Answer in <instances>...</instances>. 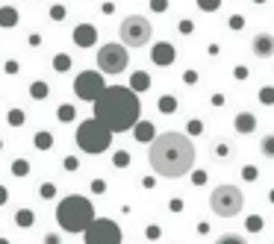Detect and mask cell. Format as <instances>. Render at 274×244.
<instances>
[{
  "instance_id": "cell-1",
  "label": "cell",
  "mask_w": 274,
  "mask_h": 244,
  "mask_svg": "<svg viewBox=\"0 0 274 244\" xmlns=\"http://www.w3.org/2000/svg\"><path fill=\"white\" fill-rule=\"evenodd\" d=\"M148 159H151V168L156 177L180 180V177L195 171L198 150L186 132H159V135H153Z\"/></svg>"
},
{
  "instance_id": "cell-2",
  "label": "cell",
  "mask_w": 274,
  "mask_h": 244,
  "mask_svg": "<svg viewBox=\"0 0 274 244\" xmlns=\"http://www.w3.org/2000/svg\"><path fill=\"white\" fill-rule=\"evenodd\" d=\"M91 106H94V121H100L112 135L133 129V123L142 118L139 94L124 89V86H106L91 100Z\"/></svg>"
},
{
  "instance_id": "cell-3",
  "label": "cell",
  "mask_w": 274,
  "mask_h": 244,
  "mask_svg": "<svg viewBox=\"0 0 274 244\" xmlns=\"http://www.w3.org/2000/svg\"><path fill=\"white\" fill-rule=\"evenodd\" d=\"M56 221L65 233H83L94 221V206H91L89 197H80V194H68L62 197L59 206H56Z\"/></svg>"
},
{
  "instance_id": "cell-4",
  "label": "cell",
  "mask_w": 274,
  "mask_h": 244,
  "mask_svg": "<svg viewBox=\"0 0 274 244\" xmlns=\"http://www.w3.org/2000/svg\"><path fill=\"white\" fill-rule=\"evenodd\" d=\"M77 147L83 153H91V156H97V153L109 150V144H112V132L103 126L100 121H94V118H89V121H83L80 126H77Z\"/></svg>"
},
{
  "instance_id": "cell-5",
  "label": "cell",
  "mask_w": 274,
  "mask_h": 244,
  "mask_svg": "<svg viewBox=\"0 0 274 244\" xmlns=\"http://www.w3.org/2000/svg\"><path fill=\"white\" fill-rule=\"evenodd\" d=\"M210 209L218 218H236L245 209V194L236 185H218L210 194Z\"/></svg>"
},
{
  "instance_id": "cell-6",
  "label": "cell",
  "mask_w": 274,
  "mask_h": 244,
  "mask_svg": "<svg viewBox=\"0 0 274 244\" xmlns=\"http://www.w3.org/2000/svg\"><path fill=\"white\" fill-rule=\"evenodd\" d=\"M118 35L124 47H145L153 38V27L145 15H127L118 27Z\"/></svg>"
},
{
  "instance_id": "cell-7",
  "label": "cell",
  "mask_w": 274,
  "mask_h": 244,
  "mask_svg": "<svg viewBox=\"0 0 274 244\" xmlns=\"http://www.w3.org/2000/svg\"><path fill=\"white\" fill-rule=\"evenodd\" d=\"M127 65H130V50L124 47L121 41H109V44H103L97 50V68H100V74L115 77V74L127 71Z\"/></svg>"
},
{
  "instance_id": "cell-8",
  "label": "cell",
  "mask_w": 274,
  "mask_h": 244,
  "mask_svg": "<svg viewBox=\"0 0 274 244\" xmlns=\"http://www.w3.org/2000/svg\"><path fill=\"white\" fill-rule=\"evenodd\" d=\"M86 244H121V227L109 218H94L83 230Z\"/></svg>"
},
{
  "instance_id": "cell-9",
  "label": "cell",
  "mask_w": 274,
  "mask_h": 244,
  "mask_svg": "<svg viewBox=\"0 0 274 244\" xmlns=\"http://www.w3.org/2000/svg\"><path fill=\"white\" fill-rule=\"evenodd\" d=\"M103 89H106V83H103V74L100 71H83L77 77V83H74V94L80 100H86V103H91Z\"/></svg>"
},
{
  "instance_id": "cell-10",
  "label": "cell",
  "mask_w": 274,
  "mask_h": 244,
  "mask_svg": "<svg viewBox=\"0 0 274 244\" xmlns=\"http://www.w3.org/2000/svg\"><path fill=\"white\" fill-rule=\"evenodd\" d=\"M251 53L257 59H272L274 56V35L272 32H257L251 41Z\"/></svg>"
},
{
  "instance_id": "cell-11",
  "label": "cell",
  "mask_w": 274,
  "mask_h": 244,
  "mask_svg": "<svg viewBox=\"0 0 274 244\" xmlns=\"http://www.w3.org/2000/svg\"><path fill=\"white\" fill-rule=\"evenodd\" d=\"M151 59L153 65H171V62L177 59V50H174V44H168V41H159V44H153L151 47Z\"/></svg>"
},
{
  "instance_id": "cell-12",
  "label": "cell",
  "mask_w": 274,
  "mask_h": 244,
  "mask_svg": "<svg viewBox=\"0 0 274 244\" xmlns=\"http://www.w3.org/2000/svg\"><path fill=\"white\" fill-rule=\"evenodd\" d=\"M94 41H97V30H94L91 24H77V30H74V44H77V47H94Z\"/></svg>"
},
{
  "instance_id": "cell-13",
  "label": "cell",
  "mask_w": 274,
  "mask_h": 244,
  "mask_svg": "<svg viewBox=\"0 0 274 244\" xmlns=\"http://www.w3.org/2000/svg\"><path fill=\"white\" fill-rule=\"evenodd\" d=\"M133 135H136V141H139V144H151L153 135H156V129H153L151 121H142V118H139V121L133 123Z\"/></svg>"
},
{
  "instance_id": "cell-14",
  "label": "cell",
  "mask_w": 274,
  "mask_h": 244,
  "mask_svg": "<svg viewBox=\"0 0 274 244\" xmlns=\"http://www.w3.org/2000/svg\"><path fill=\"white\" fill-rule=\"evenodd\" d=\"M233 129H236V132H242V135L254 132V129H257V118H254V112H239V115L233 118Z\"/></svg>"
},
{
  "instance_id": "cell-15",
  "label": "cell",
  "mask_w": 274,
  "mask_h": 244,
  "mask_svg": "<svg viewBox=\"0 0 274 244\" xmlns=\"http://www.w3.org/2000/svg\"><path fill=\"white\" fill-rule=\"evenodd\" d=\"M18 9L15 6H0V27L3 30H12V27H18Z\"/></svg>"
},
{
  "instance_id": "cell-16",
  "label": "cell",
  "mask_w": 274,
  "mask_h": 244,
  "mask_svg": "<svg viewBox=\"0 0 274 244\" xmlns=\"http://www.w3.org/2000/svg\"><path fill=\"white\" fill-rule=\"evenodd\" d=\"M127 89H130V92H136V94H139V92H148V89H151V77H148L145 71H136Z\"/></svg>"
},
{
  "instance_id": "cell-17",
  "label": "cell",
  "mask_w": 274,
  "mask_h": 244,
  "mask_svg": "<svg viewBox=\"0 0 274 244\" xmlns=\"http://www.w3.org/2000/svg\"><path fill=\"white\" fill-rule=\"evenodd\" d=\"M159 112H162V115L177 112V97H174V94H162V97H159Z\"/></svg>"
},
{
  "instance_id": "cell-18",
  "label": "cell",
  "mask_w": 274,
  "mask_h": 244,
  "mask_svg": "<svg viewBox=\"0 0 274 244\" xmlns=\"http://www.w3.org/2000/svg\"><path fill=\"white\" fill-rule=\"evenodd\" d=\"M15 224H18V227H32V224H35V212H32V209H18Z\"/></svg>"
},
{
  "instance_id": "cell-19",
  "label": "cell",
  "mask_w": 274,
  "mask_h": 244,
  "mask_svg": "<svg viewBox=\"0 0 274 244\" xmlns=\"http://www.w3.org/2000/svg\"><path fill=\"white\" fill-rule=\"evenodd\" d=\"M35 147H38V150H50V147H53V135L44 132V129L35 132Z\"/></svg>"
},
{
  "instance_id": "cell-20",
  "label": "cell",
  "mask_w": 274,
  "mask_h": 244,
  "mask_svg": "<svg viewBox=\"0 0 274 244\" xmlns=\"http://www.w3.org/2000/svg\"><path fill=\"white\" fill-rule=\"evenodd\" d=\"M257 100H260L263 106H274V86H263V89L257 92Z\"/></svg>"
},
{
  "instance_id": "cell-21",
  "label": "cell",
  "mask_w": 274,
  "mask_h": 244,
  "mask_svg": "<svg viewBox=\"0 0 274 244\" xmlns=\"http://www.w3.org/2000/svg\"><path fill=\"white\" fill-rule=\"evenodd\" d=\"M68 68H71V56H68V53H59V56H53V71H56V74H65Z\"/></svg>"
},
{
  "instance_id": "cell-22",
  "label": "cell",
  "mask_w": 274,
  "mask_h": 244,
  "mask_svg": "<svg viewBox=\"0 0 274 244\" xmlns=\"http://www.w3.org/2000/svg\"><path fill=\"white\" fill-rule=\"evenodd\" d=\"M12 174H15V177H27V174H30V162H27V159H15V162H12Z\"/></svg>"
},
{
  "instance_id": "cell-23",
  "label": "cell",
  "mask_w": 274,
  "mask_h": 244,
  "mask_svg": "<svg viewBox=\"0 0 274 244\" xmlns=\"http://www.w3.org/2000/svg\"><path fill=\"white\" fill-rule=\"evenodd\" d=\"M260 150H263V156H269V159H274V132H269L263 141H260Z\"/></svg>"
},
{
  "instance_id": "cell-24",
  "label": "cell",
  "mask_w": 274,
  "mask_h": 244,
  "mask_svg": "<svg viewBox=\"0 0 274 244\" xmlns=\"http://www.w3.org/2000/svg\"><path fill=\"white\" fill-rule=\"evenodd\" d=\"M30 94H32V100H44V97H47V83H41V80H38V83H32Z\"/></svg>"
},
{
  "instance_id": "cell-25",
  "label": "cell",
  "mask_w": 274,
  "mask_h": 244,
  "mask_svg": "<svg viewBox=\"0 0 274 244\" xmlns=\"http://www.w3.org/2000/svg\"><path fill=\"white\" fill-rule=\"evenodd\" d=\"M74 115H77V109H74L71 103L59 106V121H62V123H71V121H74Z\"/></svg>"
},
{
  "instance_id": "cell-26",
  "label": "cell",
  "mask_w": 274,
  "mask_h": 244,
  "mask_svg": "<svg viewBox=\"0 0 274 244\" xmlns=\"http://www.w3.org/2000/svg\"><path fill=\"white\" fill-rule=\"evenodd\" d=\"M6 121H9V126H21V123H24V112H21V109H9Z\"/></svg>"
},
{
  "instance_id": "cell-27",
  "label": "cell",
  "mask_w": 274,
  "mask_h": 244,
  "mask_svg": "<svg viewBox=\"0 0 274 244\" xmlns=\"http://www.w3.org/2000/svg\"><path fill=\"white\" fill-rule=\"evenodd\" d=\"M112 165H115V168H127V165H130V153L118 150L115 156H112Z\"/></svg>"
},
{
  "instance_id": "cell-28",
  "label": "cell",
  "mask_w": 274,
  "mask_h": 244,
  "mask_svg": "<svg viewBox=\"0 0 274 244\" xmlns=\"http://www.w3.org/2000/svg\"><path fill=\"white\" fill-rule=\"evenodd\" d=\"M218 6H221V0H198L201 12H218Z\"/></svg>"
},
{
  "instance_id": "cell-29",
  "label": "cell",
  "mask_w": 274,
  "mask_h": 244,
  "mask_svg": "<svg viewBox=\"0 0 274 244\" xmlns=\"http://www.w3.org/2000/svg\"><path fill=\"white\" fill-rule=\"evenodd\" d=\"M204 132V121H198V118H192L189 126H186V135H201Z\"/></svg>"
},
{
  "instance_id": "cell-30",
  "label": "cell",
  "mask_w": 274,
  "mask_h": 244,
  "mask_svg": "<svg viewBox=\"0 0 274 244\" xmlns=\"http://www.w3.org/2000/svg\"><path fill=\"white\" fill-rule=\"evenodd\" d=\"M215 244H248V242H245L242 236H236V233H227V236H221Z\"/></svg>"
},
{
  "instance_id": "cell-31",
  "label": "cell",
  "mask_w": 274,
  "mask_h": 244,
  "mask_svg": "<svg viewBox=\"0 0 274 244\" xmlns=\"http://www.w3.org/2000/svg\"><path fill=\"white\" fill-rule=\"evenodd\" d=\"M233 77H236V80H248V77H251V68H248V65H236V68H233Z\"/></svg>"
},
{
  "instance_id": "cell-32",
  "label": "cell",
  "mask_w": 274,
  "mask_h": 244,
  "mask_svg": "<svg viewBox=\"0 0 274 244\" xmlns=\"http://www.w3.org/2000/svg\"><path fill=\"white\" fill-rule=\"evenodd\" d=\"M53 194H56V185H53V183H44V185H41V197H44V200H50Z\"/></svg>"
},
{
  "instance_id": "cell-33",
  "label": "cell",
  "mask_w": 274,
  "mask_h": 244,
  "mask_svg": "<svg viewBox=\"0 0 274 244\" xmlns=\"http://www.w3.org/2000/svg\"><path fill=\"white\" fill-rule=\"evenodd\" d=\"M245 27V15H230V30H242Z\"/></svg>"
},
{
  "instance_id": "cell-34",
  "label": "cell",
  "mask_w": 274,
  "mask_h": 244,
  "mask_svg": "<svg viewBox=\"0 0 274 244\" xmlns=\"http://www.w3.org/2000/svg\"><path fill=\"white\" fill-rule=\"evenodd\" d=\"M50 18H53V21H62V18H65V6H59V3L50 6Z\"/></svg>"
},
{
  "instance_id": "cell-35",
  "label": "cell",
  "mask_w": 274,
  "mask_h": 244,
  "mask_svg": "<svg viewBox=\"0 0 274 244\" xmlns=\"http://www.w3.org/2000/svg\"><path fill=\"white\" fill-rule=\"evenodd\" d=\"M80 168V159L77 156H65V171H77Z\"/></svg>"
},
{
  "instance_id": "cell-36",
  "label": "cell",
  "mask_w": 274,
  "mask_h": 244,
  "mask_svg": "<svg viewBox=\"0 0 274 244\" xmlns=\"http://www.w3.org/2000/svg\"><path fill=\"white\" fill-rule=\"evenodd\" d=\"M248 230H251V233L263 230V218H257V215H254V218H248Z\"/></svg>"
},
{
  "instance_id": "cell-37",
  "label": "cell",
  "mask_w": 274,
  "mask_h": 244,
  "mask_svg": "<svg viewBox=\"0 0 274 244\" xmlns=\"http://www.w3.org/2000/svg\"><path fill=\"white\" fill-rule=\"evenodd\" d=\"M151 9L153 12H165L168 9V0H151Z\"/></svg>"
},
{
  "instance_id": "cell-38",
  "label": "cell",
  "mask_w": 274,
  "mask_h": 244,
  "mask_svg": "<svg viewBox=\"0 0 274 244\" xmlns=\"http://www.w3.org/2000/svg\"><path fill=\"white\" fill-rule=\"evenodd\" d=\"M103 191H106V183L103 180H94L91 183V194H103Z\"/></svg>"
},
{
  "instance_id": "cell-39",
  "label": "cell",
  "mask_w": 274,
  "mask_h": 244,
  "mask_svg": "<svg viewBox=\"0 0 274 244\" xmlns=\"http://www.w3.org/2000/svg\"><path fill=\"white\" fill-rule=\"evenodd\" d=\"M183 83H186V86L198 83V71H186V74H183Z\"/></svg>"
},
{
  "instance_id": "cell-40",
  "label": "cell",
  "mask_w": 274,
  "mask_h": 244,
  "mask_svg": "<svg viewBox=\"0 0 274 244\" xmlns=\"http://www.w3.org/2000/svg\"><path fill=\"white\" fill-rule=\"evenodd\" d=\"M3 71H6V74H18V62H15V59L3 62Z\"/></svg>"
},
{
  "instance_id": "cell-41",
  "label": "cell",
  "mask_w": 274,
  "mask_h": 244,
  "mask_svg": "<svg viewBox=\"0 0 274 244\" xmlns=\"http://www.w3.org/2000/svg\"><path fill=\"white\" fill-rule=\"evenodd\" d=\"M242 177H245V180H257V168H251V165L242 168Z\"/></svg>"
},
{
  "instance_id": "cell-42",
  "label": "cell",
  "mask_w": 274,
  "mask_h": 244,
  "mask_svg": "<svg viewBox=\"0 0 274 244\" xmlns=\"http://www.w3.org/2000/svg\"><path fill=\"white\" fill-rule=\"evenodd\" d=\"M145 236H148L151 242H156V239H159V227H148V230H145Z\"/></svg>"
},
{
  "instance_id": "cell-43",
  "label": "cell",
  "mask_w": 274,
  "mask_h": 244,
  "mask_svg": "<svg viewBox=\"0 0 274 244\" xmlns=\"http://www.w3.org/2000/svg\"><path fill=\"white\" fill-rule=\"evenodd\" d=\"M192 30H195V27H192V21H186V18H183V21H180V32H183V35H189Z\"/></svg>"
},
{
  "instance_id": "cell-44",
  "label": "cell",
  "mask_w": 274,
  "mask_h": 244,
  "mask_svg": "<svg viewBox=\"0 0 274 244\" xmlns=\"http://www.w3.org/2000/svg\"><path fill=\"white\" fill-rule=\"evenodd\" d=\"M192 180H195L198 185H204V183H207V174H204V171H195V174H192Z\"/></svg>"
},
{
  "instance_id": "cell-45",
  "label": "cell",
  "mask_w": 274,
  "mask_h": 244,
  "mask_svg": "<svg viewBox=\"0 0 274 244\" xmlns=\"http://www.w3.org/2000/svg\"><path fill=\"white\" fill-rule=\"evenodd\" d=\"M44 244H62V239L53 236V233H47V236H44Z\"/></svg>"
},
{
  "instance_id": "cell-46",
  "label": "cell",
  "mask_w": 274,
  "mask_h": 244,
  "mask_svg": "<svg viewBox=\"0 0 274 244\" xmlns=\"http://www.w3.org/2000/svg\"><path fill=\"white\" fill-rule=\"evenodd\" d=\"M215 153H218V156H227L230 147H227V144H215Z\"/></svg>"
},
{
  "instance_id": "cell-47",
  "label": "cell",
  "mask_w": 274,
  "mask_h": 244,
  "mask_svg": "<svg viewBox=\"0 0 274 244\" xmlns=\"http://www.w3.org/2000/svg\"><path fill=\"white\" fill-rule=\"evenodd\" d=\"M213 106H224V94H213Z\"/></svg>"
},
{
  "instance_id": "cell-48",
  "label": "cell",
  "mask_w": 274,
  "mask_h": 244,
  "mask_svg": "<svg viewBox=\"0 0 274 244\" xmlns=\"http://www.w3.org/2000/svg\"><path fill=\"white\" fill-rule=\"evenodd\" d=\"M6 200H9V191H6V188H3V185H0V206H3V203H6Z\"/></svg>"
},
{
  "instance_id": "cell-49",
  "label": "cell",
  "mask_w": 274,
  "mask_h": 244,
  "mask_svg": "<svg viewBox=\"0 0 274 244\" xmlns=\"http://www.w3.org/2000/svg\"><path fill=\"white\" fill-rule=\"evenodd\" d=\"M30 44H32V47H35V44H41V35H38V32H32V35H30Z\"/></svg>"
},
{
  "instance_id": "cell-50",
  "label": "cell",
  "mask_w": 274,
  "mask_h": 244,
  "mask_svg": "<svg viewBox=\"0 0 274 244\" xmlns=\"http://www.w3.org/2000/svg\"><path fill=\"white\" fill-rule=\"evenodd\" d=\"M254 3H269V0H254Z\"/></svg>"
},
{
  "instance_id": "cell-51",
  "label": "cell",
  "mask_w": 274,
  "mask_h": 244,
  "mask_svg": "<svg viewBox=\"0 0 274 244\" xmlns=\"http://www.w3.org/2000/svg\"><path fill=\"white\" fill-rule=\"evenodd\" d=\"M0 244H9V242H6V239H0Z\"/></svg>"
},
{
  "instance_id": "cell-52",
  "label": "cell",
  "mask_w": 274,
  "mask_h": 244,
  "mask_svg": "<svg viewBox=\"0 0 274 244\" xmlns=\"http://www.w3.org/2000/svg\"><path fill=\"white\" fill-rule=\"evenodd\" d=\"M272 203H274V191H272Z\"/></svg>"
},
{
  "instance_id": "cell-53",
  "label": "cell",
  "mask_w": 274,
  "mask_h": 244,
  "mask_svg": "<svg viewBox=\"0 0 274 244\" xmlns=\"http://www.w3.org/2000/svg\"><path fill=\"white\" fill-rule=\"evenodd\" d=\"M0 147H3V144H0Z\"/></svg>"
}]
</instances>
